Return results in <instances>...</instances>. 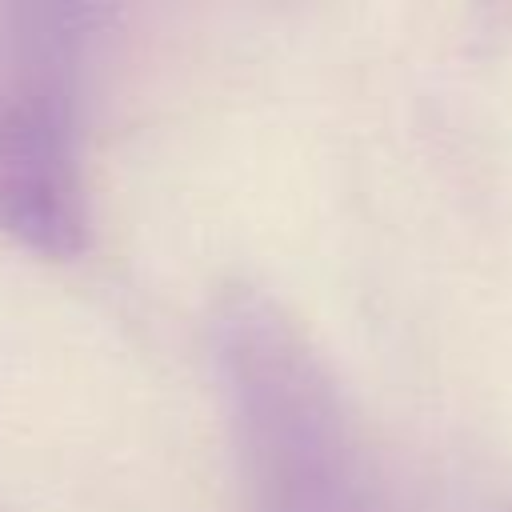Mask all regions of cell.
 I'll list each match as a JSON object with an SVG mask.
<instances>
[{
    "label": "cell",
    "mask_w": 512,
    "mask_h": 512,
    "mask_svg": "<svg viewBox=\"0 0 512 512\" xmlns=\"http://www.w3.org/2000/svg\"><path fill=\"white\" fill-rule=\"evenodd\" d=\"M112 8L0 4V232L40 256L88 240L84 92Z\"/></svg>",
    "instance_id": "6da1fadb"
}]
</instances>
